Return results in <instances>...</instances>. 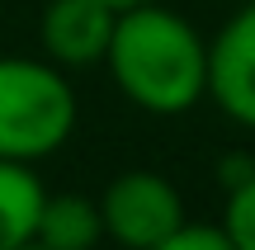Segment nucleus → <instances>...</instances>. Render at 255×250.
Returning <instances> with one entry per match:
<instances>
[{"instance_id":"obj_1","label":"nucleus","mask_w":255,"mask_h":250,"mask_svg":"<svg viewBox=\"0 0 255 250\" xmlns=\"http://www.w3.org/2000/svg\"><path fill=\"white\" fill-rule=\"evenodd\" d=\"M100 66L128 104L156 118H180L208 94V38L156 0L119 9Z\"/></svg>"},{"instance_id":"obj_2","label":"nucleus","mask_w":255,"mask_h":250,"mask_svg":"<svg viewBox=\"0 0 255 250\" xmlns=\"http://www.w3.org/2000/svg\"><path fill=\"white\" fill-rule=\"evenodd\" d=\"M76 90L47 57H0V161L38 166L76 132Z\"/></svg>"},{"instance_id":"obj_3","label":"nucleus","mask_w":255,"mask_h":250,"mask_svg":"<svg viewBox=\"0 0 255 250\" xmlns=\"http://www.w3.org/2000/svg\"><path fill=\"white\" fill-rule=\"evenodd\" d=\"M95 203H100L104 236L123 250H151L184 227L180 189L165 175H156V170H123V175H114Z\"/></svg>"},{"instance_id":"obj_4","label":"nucleus","mask_w":255,"mask_h":250,"mask_svg":"<svg viewBox=\"0 0 255 250\" xmlns=\"http://www.w3.org/2000/svg\"><path fill=\"white\" fill-rule=\"evenodd\" d=\"M237 128L255 132V0L208 38V94Z\"/></svg>"},{"instance_id":"obj_5","label":"nucleus","mask_w":255,"mask_h":250,"mask_svg":"<svg viewBox=\"0 0 255 250\" xmlns=\"http://www.w3.org/2000/svg\"><path fill=\"white\" fill-rule=\"evenodd\" d=\"M119 9L104 0H47L38 19V43L52 66H100Z\"/></svg>"},{"instance_id":"obj_6","label":"nucleus","mask_w":255,"mask_h":250,"mask_svg":"<svg viewBox=\"0 0 255 250\" xmlns=\"http://www.w3.org/2000/svg\"><path fill=\"white\" fill-rule=\"evenodd\" d=\"M100 241H104V222H100V203H95V198H85V194H43L33 246L95 250Z\"/></svg>"},{"instance_id":"obj_7","label":"nucleus","mask_w":255,"mask_h":250,"mask_svg":"<svg viewBox=\"0 0 255 250\" xmlns=\"http://www.w3.org/2000/svg\"><path fill=\"white\" fill-rule=\"evenodd\" d=\"M43 179L33 166L0 161V250H24L33 246L38 208H43Z\"/></svg>"},{"instance_id":"obj_8","label":"nucleus","mask_w":255,"mask_h":250,"mask_svg":"<svg viewBox=\"0 0 255 250\" xmlns=\"http://www.w3.org/2000/svg\"><path fill=\"white\" fill-rule=\"evenodd\" d=\"M222 236L237 250H255V175L246 184L227 189V208H222Z\"/></svg>"},{"instance_id":"obj_9","label":"nucleus","mask_w":255,"mask_h":250,"mask_svg":"<svg viewBox=\"0 0 255 250\" xmlns=\"http://www.w3.org/2000/svg\"><path fill=\"white\" fill-rule=\"evenodd\" d=\"M151 250H237L222 236V227H203V222H184L175 236H165L161 246H151Z\"/></svg>"},{"instance_id":"obj_10","label":"nucleus","mask_w":255,"mask_h":250,"mask_svg":"<svg viewBox=\"0 0 255 250\" xmlns=\"http://www.w3.org/2000/svg\"><path fill=\"white\" fill-rule=\"evenodd\" d=\"M251 175H255V161H251V156H237V151H232V156H222V166H218L222 194H227V189H237V184H246Z\"/></svg>"},{"instance_id":"obj_11","label":"nucleus","mask_w":255,"mask_h":250,"mask_svg":"<svg viewBox=\"0 0 255 250\" xmlns=\"http://www.w3.org/2000/svg\"><path fill=\"white\" fill-rule=\"evenodd\" d=\"M104 5H114V9H128V5H142V0H104Z\"/></svg>"},{"instance_id":"obj_12","label":"nucleus","mask_w":255,"mask_h":250,"mask_svg":"<svg viewBox=\"0 0 255 250\" xmlns=\"http://www.w3.org/2000/svg\"><path fill=\"white\" fill-rule=\"evenodd\" d=\"M24 250H47V246H24Z\"/></svg>"}]
</instances>
